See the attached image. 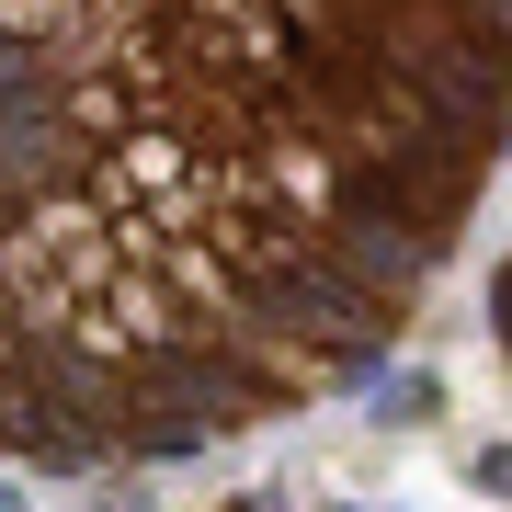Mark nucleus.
<instances>
[{"instance_id": "nucleus-1", "label": "nucleus", "mask_w": 512, "mask_h": 512, "mask_svg": "<svg viewBox=\"0 0 512 512\" xmlns=\"http://www.w3.org/2000/svg\"><path fill=\"white\" fill-rule=\"evenodd\" d=\"M512 137V0H0V444L205 456L376 387Z\"/></svg>"}, {"instance_id": "nucleus-5", "label": "nucleus", "mask_w": 512, "mask_h": 512, "mask_svg": "<svg viewBox=\"0 0 512 512\" xmlns=\"http://www.w3.org/2000/svg\"><path fill=\"white\" fill-rule=\"evenodd\" d=\"M228 512H262V501H228Z\"/></svg>"}, {"instance_id": "nucleus-4", "label": "nucleus", "mask_w": 512, "mask_h": 512, "mask_svg": "<svg viewBox=\"0 0 512 512\" xmlns=\"http://www.w3.org/2000/svg\"><path fill=\"white\" fill-rule=\"evenodd\" d=\"M0 512H23V501H12V478H0Z\"/></svg>"}, {"instance_id": "nucleus-2", "label": "nucleus", "mask_w": 512, "mask_h": 512, "mask_svg": "<svg viewBox=\"0 0 512 512\" xmlns=\"http://www.w3.org/2000/svg\"><path fill=\"white\" fill-rule=\"evenodd\" d=\"M478 490H501V501H512V456H478Z\"/></svg>"}, {"instance_id": "nucleus-3", "label": "nucleus", "mask_w": 512, "mask_h": 512, "mask_svg": "<svg viewBox=\"0 0 512 512\" xmlns=\"http://www.w3.org/2000/svg\"><path fill=\"white\" fill-rule=\"evenodd\" d=\"M490 319H501V342H512V262H501V285H490Z\"/></svg>"}]
</instances>
